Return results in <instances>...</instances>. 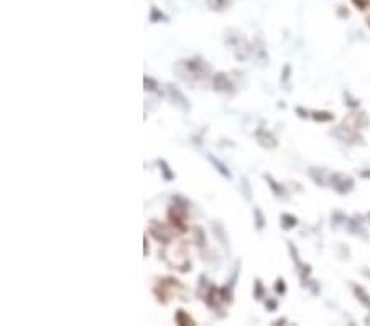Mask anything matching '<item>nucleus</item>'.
Here are the masks:
<instances>
[{"label":"nucleus","mask_w":370,"mask_h":326,"mask_svg":"<svg viewBox=\"0 0 370 326\" xmlns=\"http://www.w3.org/2000/svg\"><path fill=\"white\" fill-rule=\"evenodd\" d=\"M331 185H333V188L339 191L341 194L349 193V191L354 188V181H352V178L341 175V173H336V175L331 176Z\"/></svg>","instance_id":"1"},{"label":"nucleus","mask_w":370,"mask_h":326,"mask_svg":"<svg viewBox=\"0 0 370 326\" xmlns=\"http://www.w3.org/2000/svg\"><path fill=\"white\" fill-rule=\"evenodd\" d=\"M354 292H355L357 297H359L360 302L364 303V307L370 308V297H369V293L362 288V287H354Z\"/></svg>","instance_id":"2"},{"label":"nucleus","mask_w":370,"mask_h":326,"mask_svg":"<svg viewBox=\"0 0 370 326\" xmlns=\"http://www.w3.org/2000/svg\"><path fill=\"white\" fill-rule=\"evenodd\" d=\"M296 223H298V221H296L295 216H291V214H283L281 216V226L285 229H291L293 226H296Z\"/></svg>","instance_id":"3"},{"label":"nucleus","mask_w":370,"mask_h":326,"mask_svg":"<svg viewBox=\"0 0 370 326\" xmlns=\"http://www.w3.org/2000/svg\"><path fill=\"white\" fill-rule=\"evenodd\" d=\"M209 160H211V162L216 165V168H217V170H219V172L222 173V175H224V176H227V178H230V173H229V170H225V168H224V165H222V163L219 162V160L212 158V156H209Z\"/></svg>","instance_id":"4"},{"label":"nucleus","mask_w":370,"mask_h":326,"mask_svg":"<svg viewBox=\"0 0 370 326\" xmlns=\"http://www.w3.org/2000/svg\"><path fill=\"white\" fill-rule=\"evenodd\" d=\"M314 119H316V120H323V122H326V120H331V119H333V114H329V112H314Z\"/></svg>","instance_id":"5"},{"label":"nucleus","mask_w":370,"mask_h":326,"mask_svg":"<svg viewBox=\"0 0 370 326\" xmlns=\"http://www.w3.org/2000/svg\"><path fill=\"white\" fill-rule=\"evenodd\" d=\"M267 180H268V183L272 185V188H273V190H277V194H281V193H283V190H281V188H280V186H278V185H275V183H273V180H272V178H270V176H267Z\"/></svg>","instance_id":"6"},{"label":"nucleus","mask_w":370,"mask_h":326,"mask_svg":"<svg viewBox=\"0 0 370 326\" xmlns=\"http://www.w3.org/2000/svg\"><path fill=\"white\" fill-rule=\"evenodd\" d=\"M275 288H277V292H280V293H285V282H283V280H278V282H277V287H275Z\"/></svg>","instance_id":"7"},{"label":"nucleus","mask_w":370,"mask_h":326,"mask_svg":"<svg viewBox=\"0 0 370 326\" xmlns=\"http://www.w3.org/2000/svg\"><path fill=\"white\" fill-rule=\"evenodd\" d=\"M362 175H364V176H369V178H370V172H362Z\"/></svg>","instance_id":"8"}]
</instances>
